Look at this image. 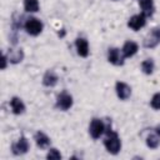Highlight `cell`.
Listing matches in <instances>:
<instances>
[{
  "mask_svg": "<svg viewBox=\"0 0 160 160\" xmlns=\"http://www.w3.org/2000/svg\"><path fill=\"white\" fill-rule=\"evenodd\" d=\"M146 24V16L144 14H139V15H134L129 19L128 21V26L130 29H132L134 31L140 30L141 28H144Z\"/></svg>",
  "mask_w": 160,
  "mask_h": 160,
  "instance_id": "cell-7",
  "label": "cell"
},
{
  "mask_svg": "<svg viewBox=\"0 0 160 160\" xmlns=\"http://www.w3.org/2000/svg\"><path fill=\"white\" fill-rule=\"evenodd\" d=\"M104 145L110 154L116 155L121 149V141H120L119 135L114 131H110L109 134H106V138L104 140Z\"/></svg>",
  "mask_w": 160,
  "mask_h": 160,
  "instance_id": "cell-1",
  "label": "cell"
},
{
  "mask_svg": "<svg viewBox=\"0 0 160 160\" xmlns=\"http://www.w3.org/2000/svg\"><path fill=\"white\" fill-rule=\"evenodd\" d=\"M29 148H30V145L25 136H21L16 142H14L11 145V150H12L14 155H24L28 152Z\"/></svg>",
  "mask_w": 160,
  "mask_h": 160,
  "instance_id": "cell-5",
  "label": "cell"
},
{
  "mask_svg": "<svg viewBox=\"0 0 160 160\" xmlns=\"http://www.w3.org/2000/svg\"><path fill=\"white\" fill-rule=\"evenodd\" d=\"M139 5L142 10V14L148 18L154 14L155 6H154V0H139Z\"/></svg>",
  "mask_w": 160,
  "mask_h": 160,
  "instance_id": "cell-11",
  "label": "cell"
},
{
  "mask_svg": "<svg viewBox=\"0 0 160 160\" xmlns=\"http://www.w3.org/2000/svg\"><path fill=\"white\" fill-rule=\"evenodd\" d=\"M75 46H76V50H78V54L82 58H86L89 55V44L85 39L82 38H79L76 39L75 41Z\"/></svg>",
  "mask_w": 160,
  "mask_h": 160,
  "instance_id": "cell-10",
  "label": "cell"
},
{
  "mask_svg": "<svg viewBox=\"0 0 160 160\" xmlns=\"http://www.w3.org/2000/svg\"><path fill=\"white\" fill-rule=\"evenodd\" d=\"M89 132H90L92 139H99L105 132V122L100 119H96V118L92 119L91 122H90Z\"/></svg>",
  "mask_w": 160,
  "mask_h": 160,
  "instance_id": "cell-3",
  "label": "cell"
},
{
  "mask_svg": "<svg viewBox=\"0 0 160 160\" xmlns=\"http://www.w3.org/2000/svg\"><path fill=\"white\" fill-rule=\"evenodd\" d=\"M151 108L155 110H160V92H156L151 99Z\"/></svg>",
  "mask_w": 160,
  "mask_h": 160,
  "instance_id": "cell-20",
  "label": "cell"
},
{
  "mask_svg": "<svg viewBox=\"0 0 160 160\" xmlns=\"http://www.w3.org/2000/svg\"><path fill=\"white\" fill-rule=\"evenodd\" d=\"M24 28L28 31V34L36 36L42 31V22L36 18H29L24 24Z\"/></svg>",
  "mask_w": 160,
  "mask_h": 160,
  "instance_id": "cell-2",
  "label": "cell"
},
{
  "mask_svg": "<svg viewBox=\"0 0 160 160\" xmlns=\"http://www.w3.org/2000/svg\"><path fill=\"white\" fill-rule=\"evenodd\" d=\"M155 132H156V134H158V135L160 136V124H159V125H158V126L155 128Z\"/></svg>",
  "mask_w": 160,
  "mask_h": 160,
  "instance_id": "cell-23",
  "label": "cell"
},
{
  "mask_svg": "<svg viewBox=\"0 0 160 160\" xmlns=\"http://www.w3.org/2000/svg\"><path fill=\"white\" fill-rule=\"evenodd\" d=\"M71 106H72V96L66 91L60 92L56 99V108L65 111V110H69Z\"/></svg>",
  "mask_w": 160,
  "mask_h": 160,
  "instance_id": "cell-4",
  "label": "cell"
},
{
  "mask_svg": "<svg viewBox=\"0 0 160 160\" xmlns=\"http://www.w3.org/2000/svg\"><path fill=\"white\" fill-rule=\"evenodd\" d=\"M46 158L49 160H58V159H61V154L56 149H50L48 155H46Z\"/></svg>",
  "mask_w": 160,
  "mask_h": 160,
  "instance_id": "cell-21",
  "label": "cell"
},
{
  "mask_svg": "<svg viewBox=\"0 0 160 160\" xmlns=\"http://www.w3.org/2000/svg\"><path fill=\"white\" fill-rule=\"evenodd\" d=\"M24 9L28 12H36L39 10L38 0H24Z\"/></svg>",
  "mask_w": 160,
  "mask_h": 160,
  "instance_id": "cell-17",
  "label": "cell"
},
{
  "mask_svg": "<svg viewBox=\"0 0 160 160\" xmlns=\"http://www.w3.org/2000/svg\"><path fill=\"white\" fill-rule=\"evenodd\" d=\"M8 56L6 55H2V60H1V69H6V64H8Z\"/></svg>",
  "mask_w": 160,
  "mask_h": 160,
  "instance_id": "cell-22",
  "label": "cell"
},
{
  "mask_svg": "<svg viewBox=\"0 0 160 160\" xmlns=\"http://www.w3.org/2000/svg\"><path fill=\"white\" fill-rule=\"evenodd\" d=\"M138 49H139V46H138L136 42H134V41H126V42L124 44L121 51H122V54H124L125 58H131L132 55L136 54Z\"/></svg>",
  "mask_w": 160,
  "mask_h": 160,
  "instance_id": "cell-14",
  "label": "cell"
},
{
  "mask_svg": "<svg viewBox=\"0 0 160 160\" xmlns=\"http://www.w3.org/2000/svg\"><path fill=\"white\" fill-rule=\"evenodd\" d=\"M56 82H58L56 74L52 70H48L44 74V76H42V85L44 86H48V88H51V86H55Z\"/></svg>",
  "mask_w": 160,
  "mask_h": 160,
  "instance_id": "cell-12",
  "label": "cell"
},
{
  "mask_svg": "<svg viewBox=\"0 0 160 160\" xmlns=\"http://www.w3.org/2000/svg\"><path fill=\"white\" fill-rule=\"evenodd\" d=\"M160 144V136L156 134H150L148 138H146V145L150 148V149H156Z\"/></svg>",
  "mask_w": 160,
  "mask_h": 160,
  "instance_id": "cell-18",
  "label": "cell"
},
{
  "mask_svg": "<svg viewBox=\"0 0 160 160\" xmlns=\"http://www.w3.org/2000/svg\"><path fill=\"white\" fill-rule=\"evenodd\" d=\"M35 142H36V145H38L40 149H45V148H48V146L50 145V139H49V136L45 135L44 132L38 131V132L35 134Z\"/></svg>",
  "mask_w": 160,
  "mask_h": 160,
  "instance_id": "cell-16",
  "label": "cell"
},
{
  "mask_svg": "<svg viewBox=\"0 0 160 160\" xmlns=\"http://www.w3.org/2000/svg\"><path fill=\"white\" fill-rule=\"evenodd\" d=\"M115 90H116V95L120 100H126L130 98L131 95V88L125 84V82H121V81H118L116 85H115Z\"/></svg>",
  "mask_w": 160,
  "mask_h": 160,
  "instance_id": "cell-9",
  "label": "cell"
},
{
  "mask_svg": "<svg viewBox=\"0 0 160 160\" xmlns=\"http://www.w3.org/2000/svg\"><path fill=\"white\" fill-rule=\"evenodd\" d=\"M124 58H125L124 54H121L120 50L116 49V48H111L108 51V60L112 65H116V66L122 65L124 64Z\"/></svg>",
  "mask_w": 160,
  "mask_h": 160,
  "instance_id": "cell-8",
  "label": "cell"
},
{
  "mask_svg": "<svg viewBox=\"0 0 160 160\" xmlns=\"http://www.w3.org/2000/svg\"><path fill=\"white\" fill-rule=\"evenodd\" d=\"M8 59L11 64H19L24 59V51L21 49H11L9 51Z\"/></svg>",
  "mask_w": 160,
  "mask_h": 160,
  "instance_id": "cell-15",
  "label": "cell"
},
{
  "mask_svg": "<svg viewBox=\"0 0 160 160\" xmlns=\"http://www.w3.org/2000/svg\"><path fill=\"white\" fill-rule=\"evenodd\" d=\"M141 70H142V72L146 74V75L152 74V71H154V61H152L151 59L144 60V61L141 62Z\"/></svg>",
  "mask_w": 160,
  "mask_h": 160,
  "instance_id": "cell-19",
  "label": "cell"
},
{
  "mask_svg": "<svg viewBox=\"0 0 160 160\" xmlns=\"http://www.w3.org/2000/svg\"><path fill=\"white\" fill-rule=\"evenodd\" d=\"M10 106H11V110H12V112H14L15 115H20V114H22L24 110H25V105H24L22 100H21L20 98H16V96H14V98L10 100Z\"/></svg>",
  "mask_w": 160,
  "mask_h": 160,
  "instance_id": "cell-13",
  "label": "cell"
},
{
  "mask_svg": "<svg viewBox=\"0 0 160 160\" xmlns=\"http://www.w3.org/2000/svg\"><path fill=\"white\" fill-rule=\"evenodd\" d=\"M160 42V28H155L150 31V34L144 40V46L148 49L155 48Z\"/></svg>",
  "mask_w": 160,
  "mask_h": 160,
  "instance_id": "cell-6",
  "label": "cell"
}]
</instances>
